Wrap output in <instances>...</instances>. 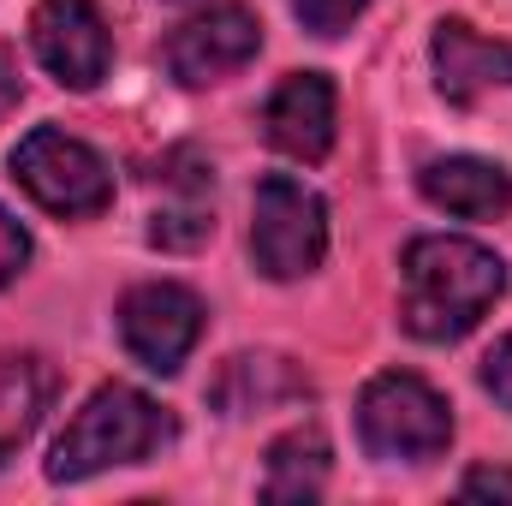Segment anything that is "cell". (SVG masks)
<instances>
[{"label":"cell","mask_w":512,"mask_h":506,"mask_svg":"<svg viewBox=\"0 0 512 506\" xmlns=\"http://www.w3.org/2000/svg\"><path fill=\"white\" fill-rule=\"evenodd\" d=\"M358 441L376 465H429L453 441V411L423 376L387 370L358 399Z\"/></svg>","instance_id":"3957f363"},{"label":"cell","mask_w":512,"mask_h":506,"mask_svg":"<svg viewBox=\"0 0 512 506\" xmlns=\"http://www.w3.org/2000/svg\"><path fill=\"white\" fill-rule=\"evenodd\" d=\"M173 441V417L126 381L96 387L48 447V483H90L114 465H143Z\"/></svg>","instance_id":"7a4b0ae2"},{"label":"cell","mask_w":512,"mask_h":506,"mask_svg":"<svg viewBox=\"0 0 512 506\" xmlns=\"http://www.w3.org/2000/svg\"><path fill=\"white\" fill-rule=\"evenodd\" d=\"M483 387L495 393L501 411H512V334H501V340L483 352Z\"/></svg>","instance_id":"ac0fdd59"},{"label":"cell","mask_w":512,"mask_h":506,"mask_svg":"<svg viewBox=\"0 0 512 506\" xmlns=\"http://www.w3.org/2000/svg\"><path fill=\"white\" fill-rule=\"evenodd\" d=\"M417 191L459 221H501L512 209V173L483 155H441L417 173Z\"/></svg>","instance_id":"8fae6325"},{"label":"cell","mask_w":512,"mask_h":506,"mask_svg":"<svg viewBox=\"0 0 512 506\" xmlns=\"http://www.w3.org/2000/svg\"><path fill=\"white\" fill-rule=\"evenodd\" d=\"M334 120H340V96H334V78H322V72L280 78V90L262 108L268 143L292 161H322L334 149Z\"/></svg>","instance_id":"9c48e42d"},{"label":"cell","mask_w":512,"mask_h":506,"mask_svg":"<svg viewBox=\"0 0 512 506\" xmlns=\"http://www.w3.org/2000/svg\"><path fill=\"white\" fill-rule=\"evenodd\" d=\"M507 292V262L459 233L411 239L399 256V328L423 346L465 340Z\"/></svg>","instance_id":"6da1fadb"},{"label":"cell","mask_w":512,"mask_h":506,"mask_svg":"<svg viewBox=\"0 0 512 506\" xmlns=\"http://www.w3.org/2000/svg\"><path fill=\"white\" fill-rule=\"evenodd\" d=\"M12 179L48 215H60V221H84V215H102L114 203L108 161L90 143H78V137H66V131H54V126H36L12 149Z\"/></svg>","instance_id":"5b68a950"},{"label":"cell","mask_w":512,"mask_h":506,"mask_svg":"<svg viewBox=\"0 0 512 506\" xmlns=\"http://www.w3.org/2000/svg\"><path fill=\"white\" fill-rule=\"evenodd\" d=\"M256 48H262L256 12L227 0V6H209V12L185 18V24L167 36L161 60H167V72H173L185 90H203V84H221V78L245 72L256 60Z\"/></svg>","instance_id":"52a82bcc"},{"label":"cell","mask_w":512,"mask_h":506,"mask_svg":"<svg viewBox=\"0 0 512 506\" xmlns=\"http://www.w3.org/2000/svg\"><path fill=\"white\" fill-rule=\"evenodd\" d=\"M370 0H292V12H298V24L310 30V36H340V30H352V18L364 12Z\"/></svg>","instance_id":"2e32d148"},{"label":"cell","mask_w":512,"mask_h":506,"mask_svg":"<svg viewBox=\"0 0 512 506\" xmlns=\"http://www.w3.org/2000/svg\"><path fill=\"white\" fill-rule=\"evenodd\" d=\"M328 256V203L292 179V173H268L256 185L251 203V262L268 280H304L316 274Z\"/></svg>","instance_id":"277c9868"},{"label":"cell","mask_w":512,"mask_h":506,"mask_svg":"<svg viewBox=\"0 0 512 506\" xmlns=\"http://www.w3.org/2000/svg\"><path fill=\"white\" fill-rule=\"evenodd\" d=\"M429 60H435V90L453 108H471L483 90L507 84L512 90V42L477 36L465 18H441L429 36Z\"/></svg>","instance_id":"30bf717a"},{"label":"cell","mask_w":512,"mask_h":506,"mask_svg":"<svg viewBox=\"0 0 512 506\" xmlns=\"http://www.w3.org/2000/svg\"><path fill=\"white\" fill-rule=\"evenodd\" d=\"M120 340L149 376H179L203 340V298L179 280H143L120 298Z\"/></svg>","instance_id":"8992f818"},{"label":"cell","mask_w":512,"mask_h":506,"mask_svg":"<svg viewBox=\"0 0 512 506\" xmlns=\"http://www.w3.org/2000/svg\"><path fill=\"white\" fill-rule=\"evenodd\" d=\"M24 268H30V233L0 209V286H12Z\"/></svg>","instance_id":"e0dca14e"},{"label":"cell","mask_w":512,"mask_h":506,"mask_svg":"<svg viewBox=\"0 0 512 506\" xmlns=\"http://www.w3.org/2000/svg\"><path fill=\"white\" fill-rule=\"evenodd\" d=\"M328 465H334L328 441L316 429H292V435H280L268 447V483H262V495L268 501H304L310 506L322 495V483H328Z\"/></svg>","instance_id":"5bb4252c"},{"label":"cell","mask_w":512,"mask_h":506,"mask_svg":"<svg viewBox=\"0 0 512 506\" xmlns=\"http://www.w3.org/2000/svg\"><path fill=\"white\" fill-rule=\"evenodd\" d=\"M18 96H24V78H18V60H12V48L0 42V120L18 108Z\"/></svg>","instance_id":"ffe728a7"},{"label":"cell","mask_w":512,"mask_h":506,"mask_svg":"<svg viewBox=\"0 0 512 506\" xmlns=\"http://www.w3.org/2000/svg\"><path fill=\"white\" fill-rule=\"evenodd\" d=\"M209 233H215L209 197H173V203L149 221V245H161V251H197Z\"/></svg>","instance_id":"9a60e30c"},{"label":"cell","mask_w":512,"mask_h":506,"mask_svg":"<svg viewBox=\"0 0 512 506\" xmlns=\"http://www.w3.org/2000/svg\"><path fill=\"white\" fill-rule=\"evenodd\" d=\"M304 393H310V381L298 376L286 358H274V352H239V358H227L221 381L209 387V399L227 417H251V411H268L280 399H304Z\"/></svg>","instance_id":"7c38bea8"},{"label":"cell","mask_w":512,"mask_h":506,"mask_svg":"<svg viewBox=\"0 0 512 506\" xmlns=\"http://www.w3.org/2000/svg\"><path fill=\"white\" fill-rule=\"evenodd\" d=\"M54 399V370L30 352L0 358V465L42 429V411Z\"/></svg>","instance_id":"4fadbf2b"},{"label":"cell","mask_w":512,"mask_h":506,"mask_svg":"<svg viewBox=\"0 0 512 506\" xmlns=\"http://www.w3.org/2000/svg\"><path fill=\"white\" fill-rule=\"evenodd\" d=\"M459 495H465V501H507V506H512V471H495V465H477V471H465Z\"/></svg>","instance_id":"d6986e66"},{"label":"cell","mask_w":512,"mask_h":506,"mask_svg":"<svg viewBox=\"0 0 512 506\" xmlns=\"http://www.w3.org/2000/svg\"><path fill=\"white\" fill-rule=\"evenodd\" d=\"M30 48L66 90H96L114 66V36L96 0H42L30 12Z\"/></svg>","instance_id":"ba28073f"}]
</instances>
